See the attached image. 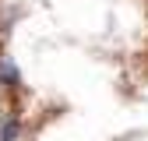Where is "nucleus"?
<instances>
[{"mask_svg": "<svg viewBox=\"0 0 148 141\" xmlns=\"http://www.w3.org/2000/svg\"><path fill=\"white\" fill-rule=\"evenodd\" d=\"M0 85L4 88H21V74H18L11 57H0Z\"/></svg>", "mask_w": 148, "mask_h": 141, "instance_id": "1", "label": "nucleus"}, {"mask_svg": "<svg viewBox=\"0 0 148 141\" xmlns=\"http://www.w3.org/2000/svg\"><path fill=\"white\" fill-rule=\"evenodd\" d=\"M0 141H18V120L14 116L0 120Z\"/></svg>", "mask_w": 148, "mask_h": 141, "instance_id": "2", "label": "nucleus"}]
</instances>
